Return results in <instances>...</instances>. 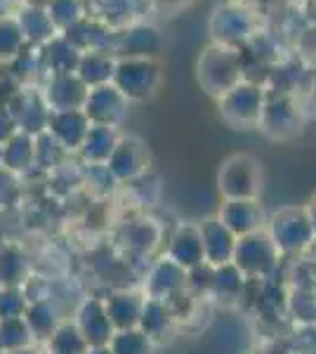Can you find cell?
Instances as JSON below:
<instances>
[{
  "mask_svg": "<svg viewBox=\"0 0 316 354\" xmlns=\"http://www.w3.org/2000/svg\"><path fill=\"white\" fill-rule=\"evenodd\" d=\"M168 258L177 262L185 270H194L201 262H205L203 253V236H201L198 225H182L180 230L172 234L168 245Z\"/></svg>",
  "mask_w": 316,
  "mask_h": 354,
  "instance_id": "6",
  "label": "cell"
},
{
  "mask_svg": "<svg viewBox=\"0 0 316 354\" xmlns=\"http://www.w3.org/2000/svg\"><path fill=\"white\" fill-rule=\"evenodd\" d=\"M28 260L21 250L5 248L0 255V283L3 288H21L28 281Z\"/></svg>",
  "mask_w": 316,
  "mask_h": 354,
  "instance_id": "12",
  "label": "cell"
},
{
  "mask_svg": "<svg viewBox=\"0 0 316 354\" xmlns=\"http://www.w3.org/2000/svg\"><path fill=\"white\" fill-rule=\"evenodd\" d=\"M48 347L50 354H88L90 350L88 340L83 338L80 328L71 322H64L57 326L55 333L50 335Z\"/></svg>",
  "mask_w": 316,
  "mask_h": 354,
  "instance_id": "13",
  "label": "cell"
},
{
  "mask_svg": "<svg viewBox=\"0 0 316 354\" xmlns=\"http://www.w3.org/2000/svg\"><path fill=\"white\" fill-rule=\"evenodd\" d=\"M48 354H50V352H48Z\"/></svg>",
  "mask_w": 316,
  "mask_h": 354,
  "instance_id": "25",
  "label": "cell"
},
{
  "mask_svg": "<svg viewBox=\"0 0 316 354\" xmlns=\"http://www.w3.org/2000/svg\"><path fill=\"white\" fill-rule=\"evenodd\" d=\"M24 319L36 340H50V335L59 326V317H57V307L53 305V300L31 302Z\"/></svg>",
  "mask_w": 316,
  "mask_h": 354,
  "instance_id": "11",
  "label": "cell"
},
{
  "mask_svg": "<svg viewBox=\"0 0 316 354\" xmlns=\"http://www.w3.org/2000/svg\"><path fill=\"white\" fill-rule=\"evenodd\" d=\"M0 354H5V350H3V345H0Z\"/></svg>",
  "mask_w": 316,
  "mask_h": 354,
  "instance_id": "22",
  "label": "cell"
},
{
  "mask_svg": "<svg viewBox=\"0 0 316 354\" xmlns=\"http://www.w3.org/2000/svg\"><path fill=\"white\" fill-rule=\"evenodd\" d=\"M0 290H3V283H0Z\"/></svg>",
  "mask_w": 316,
  "mask_h": 354,
  "instance_id": "24",
  "label": "cell"
},
{
  "mask_svg": "<svg viewBox=\"0 0 316 354\" xmlns=\"http://www.w3.org/2000/svg\"><path fill=\"white\" fill-rule=\"evenodd\" d=\"M8 248V245H5V236H3V230H0V255H3V250Z\"/></svg>",
  "mask_w": 316,
  "mask_h": 354,
  "instance_id": "21",
  "label": "cell"
},
{
  "mask_svg": "<svg viewBox=\"0 0 316 354\" xmlns=\"http://www.w3.org/2000/svg\"><path fill=\"white\" fill-rule=\"evenodd\" d=\"M33 333L28 328L26 319H5L0 322V345L5 352H15V350H24V347L33 345Z\"/></svg>",
  "mask_w": 316,
  "mask_h": 354,
  "instance_id": "15",
  "label": "cell"
},
{
  "mask_svg": "<svg viewBox=\"0 0 316 354\" xmlns=\"http://www.w3.org/2000/svg\"><path fill=\"white\" fill-rule=\"evenodd\" d=\"M76 326L80 328V333H83V338L88 340L90 347H104L116 335V328H113L111 319L106 314L104 300L97 298H90L80 305Z\"/></svg>",
  "mask_w": 316,
  "mask_h": 354,
  "instance_id": "3",
  "label": "cell"
},
{
  "mask_svg": "<svg viewBox=\"0 0 316 354\" xmlns=\"http://www.w3.org/2000/svg\"><path fill=\"white\" fill-rule=\"evenodd\" d=\"M243 279L245 274L239 270L234 262H227V265H220L215 270V286H212V293L217 295L220 302H236L243 293Z\"/></svg>",
  "mask_w": 316,
  "mask_h": 354,
  "instance_id": "14",
  "label": "cell"
},
{
  "mask_svg": "<svg viewBox=\"0 0 316 354\" xmlns=\"http://www.w3.org/2000/svg\"><path fill=\"white\" fill-rule=\"evenodd\" d=\"M109 347H111L113 354H151L154 340L142 328H128V330H116V335L109 342Z\"/></svg>",
  "mask_w": 316,
  "mask_h": 354,
  "instance_id": "16",
  "label": "cell"
},
{
  "mask_svg": "<svg viewBox=\"0 0 316 354\" xmlns=\"http://www.w3.org/2000/svg\"><path fill=\"white\" fill-rule=\"evenodd\" d=\"M145 151L140 149V145H130V142L116 145L111 158H109V170L116 177H120V180H132V177L145 173Z\"/></svg>",
  "mask_w": 316,
  "mask_h": 354,
  "instance_id": "9",
  "label": "cell"
},
{
  "mask_svg": "<svg viewBox=\"0 0 316 354\" xmlns=\"http://www.w3.org/2000/svg\"><path fill=\"white\" fill-rule=\"evenodd\" d=\"M175 322V314H172L170 305L163 300H154L147 298L145 300V310H142V319H140V328L145 330L151 340H158L160 335H165Z\"/></svg>",
  "mask_w": 316,
  "mask_h": 354,
  "instance_id": "10",
  "label": "cell"
},
{
  "mask_svg": "<svg viewBox=\"0 0 316 354\" xmlns=\"http://www.w3.org/2000/svg\"><path fill=\"white\" fill-rule=\"evenodd\" d=\"M0 161H3V151H0Z\"/></svg>",
  "mask_w": 316,
  "mask_h": 354,
  "instance_id": "23",
  "label": "cell"
},
{
  "mask_svg": "<svg viewBox=\"0 0 316 354\" xmlns=\"http://www.w3.org/2000/svg\"><path fill=\"white\" fill-rule=\"evenodd\" d=\"M222 225H227L236 236L260 232L262 225V210L252 198H241V201H227L220 210Z\"/></svg>",
  "mask_w": 316,
  "mask_h": 354,
  "instance_id": "7",
  "label": "cell"
},
{
  "mask_svg": "<svg viewBox=\"0 0 316 354\" xmlns=\"http://www.w3.org/2000/svg\"><path fill=\"white\" fill-rule=\"evenodd\" d=\"M277 253L279 248L272 236H267L264 232H252L236 241L232 262L245 277H260V274H267L274 267Z\"/></svg>",
  "mask_w": 316,
  "mask_h": 354,
  "instance_id": "1",
  "label": "cell"
},
{
  "mask_svg": "<svg viewBox=\"0 0 316 354\" xmlns=\"http://www.w3.org/2000/svg\"><path fill=\"white\" fill-rule=\"evenodd\" d=\"M187 270L180 267L177 262H172L170 258L156 262L147 279V295L154 300H163L168 302L175 295L185 293L187 290Z\"/></svg>",
  "mask_w": 316,
  "mask_h": 354,
  "instance_id": "4",
  "label": "cell"
},
{
  "mask_svg": "<svg viewBox=\"0 0 316 354\" xmlns=\"http://www.w3.org/2000/svg\"><path fill=\"white\" fill-rule=\"evenodd\" d=\"M125 245L137 253H149L158 243V230L151 222H135L125 230Z\"/></svg>",
  "mask_w": 316,
  "mask_h": 354,
  "instance_id": "17",
  "label": "cell"
},
{
  "mask_svg": "<svg viewBox=\"0 0 316 354\" xmlns=\"http://www.w3.org/2000/svg\"><path fill=\"white\" fill-rule=\"evenodd\" d=\"M201 236H203V253L205 262L220 267L234 260V250H236L239 236L229 230L227 225H222L220 218L201 222Z\"/></svg>",
  "mask_w": 316,
  "mask_h": 354,
  "instance_id": "5",
  "label": "cell"
},
{
  "mask_svg": "<svg viewBox=\"0 0 316 354\" xmlns=\"http://www.w3.org/2000/svg\"><path fill=\"white\" fill-rule=\"evenodd\" d=\"M145 300L147 298L132 293V290H118L111 298H106L104 305H106V314H109V319H111L113 328L116 330L140 328Z\"/></svg>",
  "mask_w": 316,
  "mask_h": 354,
  "instance_id": "8",
  "label": "cell"
},
{
  "mask_svg": "<svg viewBox=\"0 0 316 354\" xmlns=\"http://www.w3.org/2000/svg\"><path fill=\"white\" fill-rule=\"evenodd\" d=\"M260 168L252 158L234 156L220 170V192L227 196V201H241V198L255 201L260 192Z\"/></svg>",
  "mask_w": 316,
  "mask_h": 354,
  "instance_id": "2",
  "label": "cell"
},
{
  "mask_svg": "<svg viewBox=\"0 0 316 354\" xmlns=\"http://www.w3.org/2000/svg\"><path fill=\"white\" fill-rule=\"evenodd\" d=\"M28 305L31 302H28L24 288H3L0 290V322L24 317Z\"/></svg>",
  "mask_w": 316,
  "mask_h": 354,
  "instance_id": "18",
  "label": "cell"
},
{
  "mask_svg": "<svg viewBox=\"0 0 316 354\" xmlns=\"http://www.w3.org/2000/svg\"><path fill=\"white\" fill-rule=\"evenodd\" d=\"M88 354H113V352H111V347L104 345V347H90Z\"/></svg>",
  "mask_w": 316,
  "mask_h": 354,
  "instance_id": "19",
  "label": "cell"
},
{
  "mask_svg": "<svg viewBox=\"0 0 316 354\" xmlns=\"http://www.w3.org/2000/svg\"><path fill=\"white\" fill-rule=\"evenodd\" d=\"M5 354H40V352L33 350V347H24V350H15V352H5Z\"/></svg>",
  "mask_w": 316,
  "mask_h": 354,
  "instance_id": "20",
  "label": "cell"
}]
</instances>
